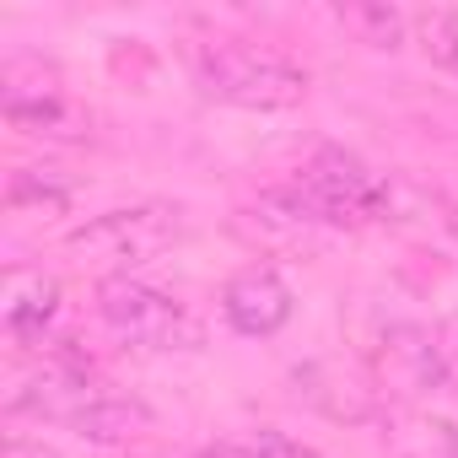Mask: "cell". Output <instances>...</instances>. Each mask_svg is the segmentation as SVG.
Here are the masks:
<instances>
[{
  "mask_svg": "<svg viewBox=\"0 0 458 458\" xmlns=\"http://www.w3.org/2000/svg\"><path fill=\"white\" fill-rule=\"evenodd\" d=\"M221 313H226V324H233L238 335L265 340V335L286 329V318H292V286H286V276L276 265H249V270H238L233 281H226Z\"/></svg>",
  "mask_w": 458,
  "mask_h": 458,
  "instance_id": "obj_6",
  "label": "cell"
},
{
  "mask_svg": "<svg viewBox=\"0 0 458 458\" xmlns=\"http://www.w3.org/2000/svg\"><path fill=\"white\" fill-rule=\"evenodd\" d=\"M437 345H442V367H447V388H458V313H447L437 324Z\"/></svg>",
  "mask_w": 458,
  "mask_h": 458,
  "instance_id": "obj_15",
  "label": "cell"
},
{
  "mask_svg": "<svg viewBox=\"0 0 458 458\" xmlns=\"http://www.w3.org/2000/svg\"><path fill=\"white\" fill-rule=\"evenodd\" d=\"M0 81H6V119H12L17 130L44 135V130H65V124H71L60 76H55L44 60H12Z\"/></svg>",
  "mask_w": 458,
  "mask_h": 458,
  "instance_id": "obj_7",
  "label": "cell"
},
{
  "mask_svg": "<svg viewBox=\"0 0 458 458\" xmlns=\"http://www.w3.org/2000/svg\"><path fill=\"white\" fill-rule=\"evenodd\" d=\"M394 458H458V426L431 420V415H404L394 431Z\"/></svg>",
  "mask_w": 458,
  "mask_h": 458,
  "instance_id": "obj_10",
  "label": "cell"
},
{
  "mask_svg": "<svg viewBox=\"0 0 458 458\" xmlns=\"http://www.w3.org/2000/svg\"><path fill=\"white\" fill-rule=\"evenodd\" d=\"M205 458H324V453L308 447V442H297V437H286V431H254V437L210 447Z\"/></svg>",
  "mask_w": 458,
  "mask_h": 458,
  "instance_id": "obj_11",
  "label": "cell"
},
{
  "mask_svg": "<svg viewBox=\"0 0 458 458\" xmlns=\"http://www.w3.org/2000/svg\"><path fill=\"white\" fill-rule=\"evenodd\" d=\"M98 318L130 340V345H146V351H199L205 345V324L167 292L135 281V276H114V281H98Z\"/></svg>",
  "mask_w": 458,
  "mask_h": 458,
  "instance_id": "obj_4",
  "label": "cell"
},
{
  "mask_svg": "<svg viewBox=\"0 0 458 458\" xmlns=\"http://www.w3.org/2000/svg\"><path fill=\"white\" fill-rule=\"evenodd\" d=\"M194 81L205 98L254 108V114H281V108H297L308 98V76L292 60L265 55L254 44H233V38L194 49Z\"/></svg>",
  "mask_w": 458,
  "mask_h": 458,
  "instance_id": "obj_2",
  "label": "cell"
},
{
  "mask_svg": "<svg viewBox=\"0 0 458 458\" xmlns=\"http://www.w3.org/2000/svg\"><path fill=\"white\" fill-rule=\"evenodd\" d=\"M60 313V281L44 270H12L6 276V329L17 340H44L49 318Z\"/></svg>",
  "mask_w": 458,
  "mask_h": 458,
  "instance_id": "obj_8",
  "label": "cell"
},
{
  "mask_svg": "<svg viewBox=\"0 0 458 458\" xmlns=\"http://www.w3.org/2000/svg\"><path fill=\"white\" fill-rule=\"evenodd\" d=\"M286 199L318 226H372L394 210L388 183L345 146H318L286 183Z\"/></svg>",
  "mask_w": 458,
  "mask_h": 458,
  "instance_id": "obj_1",
  "label": "cell"
},
{
  "mask_svg": "<svg viewBox=\"0 0 458 458\" xmlns=\"http://www.w3.org/2000/svg\"><path fill=\"white\" fill-rule=\"evenodd\" d=\"M340 22H345V28H356V33H361V44H372V49H394V44H399V33H404L399 12H388V6H351V12H340Z\"/></svg>",
  "mask_w": 458,
  "mask_h": 458,
  "instance_id": "obj_14",
  "label": "cell"
},
{
  "mask_svg": "<svg viewBox=\"0 0 458 458\" xmlns=\"http://www.w3.org/2000/svg\"><path fill=\"white\" fill-rule=\"evenodd\" d=\"M178 238H183V210L151 199V205H124V210L92 216L87 226H76L71 254H81L87 265L103 270V281H114V276H130V270L151 265Z\"/></svg>",
  "mask_w": 458,
  "mask_h": 458,
  "instance_id": "obj_3",
  "label": "cell"
},
{
  "mask_svg": "<svg viewBox=\"0 0 458 458\" xmlns=\"http://www.w3.org/2000/svg\"><path fill=\"white\" fill-rule=\"evenodd\" d=\"M12 205H44V216H60L65 205H71V183L65 178H55L49 167H22L17 178H12V194H6Z\"/></svg>",
  "mask_w": 458,
  "mask_h": 458,
  "instance_id": "obj_12",
  "label": "cell"
},
{
  "mask_svg": "<svg viewBox=\"0 0 458 458\" xmlns=\"http://www.w3.org/2000/svg\"><path fill=\"white\" fill-rule=\"evenodd\" d=\"M415 33H420V49L458 76V12H420L415 17Z\"/></svg>",
  "mask_w": 458,
  "mask_h": 458,
  "instance_id": "obj_13",
  "label": "cell"
},
{
  "mask_svg": "<svg viewBox=\"0 0 458 458\" xmlns=\"http://www.w3.org/2000/svg\"><path fill=\"white\" fill-rule=\"evenodd\" d=\"M146 426H151L146 404H135V399H124V394H114V388L76 420V431L92 437V442H130V437L146 431Z\"/></svg>",
  "mask_w": 458,
  "mask_h": 458,
  "instance_id": "obj_9",
  "label": "cell"
},
{
  "mask_svg": "<svg viewBox=\"0 0 458 458\" xmlns=\"http://www.w3.org/2000/svg\"><path fill=\"white\" fill-rule=\"evenodd\" d=\"M372 377L383 394H399V399H420V394L442 388L447 367H442L437 335L420 324H388L377 351H372Z\"/></svg>",
  "mask_w": 458,
  "mask_h": 458,
  "instance_id": "obj_5",
  "label": "cell"
}]
</instances>
